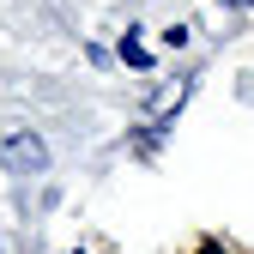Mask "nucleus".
Instances as JSON below:
<instances>
[{
    "instance_id": "nucleus-1",
    "label": "nucleus",
    "mask_w": 254,
    "mask_h": 254,
    "mask_svg": "<svg viewBox=\"0 0 254 254\" xmlns=\"http://www.w3.org/2000/svg\"><path fill=\"white\" fill-rule=\"evenodd\" d=\"M0 170H12V176H43V170H49V145H43V133H30V127L0 133Z\"/></svg>"
},
{
    "instance_id": "nucleus-2",
    "label": "nucleus",
    "mask_w": 254,
    "mask_h": 254,
    "mask_svg": "<svg viewBox=\"0 0 254 254\" xmlns=\"http://www.w3.org/2000/svg\"><path fill=\"white\" fill-rule=\"evenodd\" d=\"M121 55H127V61H133V67H151V55H145V43H133V37H127V43H121Z\"/></svg>"
},
{
    "instance_id": "nucleus-3",
    "label": "nucleus",
    "mask_w": 254,
    "mask_h": 254,
    "mask_svg": "<svg viewBox=\"0 0 254 254\" xmlns=\"http://www.w3.org/2000/svg\"><path fill=\"white\" fill-rule=\"evenodd\" d=\"M218 6H254V0H218Z\"/></svg>"
}]
</instances>
